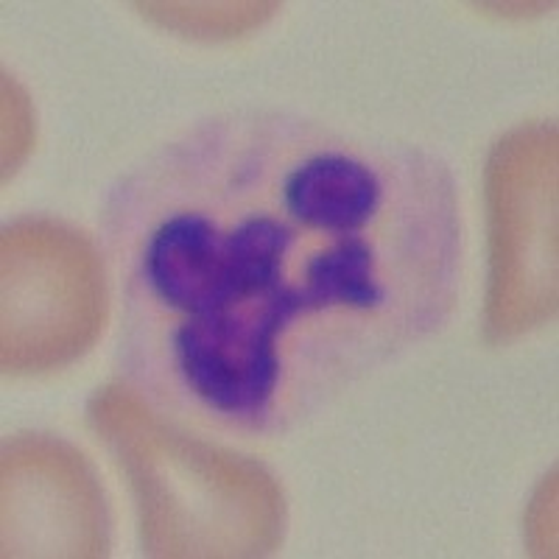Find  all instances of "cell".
Returning a JSON list of instances; mask_svg holds the SVG:
<instances>
[{"label": "cell", "instance_id": "1", "mask_svg": "<svg viewBox=\"0 0 559 559\" xmlns=\"http://www.w3.org/2000/svg\"><path fill=\"white\" fill-rule=\"evenodd\" d=\"M107 233L132 378L229 433L283 431L437 331L462 261L437 157L280 115L163 148Z\"/></svg>", "mask_w": 559, "mask_h": 559}, {"label": "cell", "instance_id": "2", "mask_svg": "<svg viewBox=\"0 0 559 559\" xmlns=\"http://www.w3.org/2000/svg\"><path fill=\"white\" fill-rule=\"evenodd\" d=\"M90 423L127 476L152 557H263L277 551L286 501L254 459L182 431L127 383L98 389Z\"/></svg>", "mask_w": 559, "mask_h": 559}, {"label": "cell", "instance_id": "3", "mask_svg": "<svg viewBox=\"0 0 559 559\" xmlns=\"http://www.w3.org/2000/svg\"><path fill=\"white\" fill-rule=\"evenodd\" d=\"M484 336L507 344L557 313V127L523 123L487 159Z\"/></svg>", "mask_w": 559, "mask_h": 559}, {"label": "cell", "instance_id": "4", "mask_svg": "<svg viewBox=\"0 0 559 559\" xmlns=\"http://www.w3.org/2000/svg\"><path fill=\"white\" fill-rule=\"evenodd\" d=\"M7 376H43L82 358L107 322V277L96 243L57 218L28 216L3 229Z\"/></svg>", "mask_w": 559, "mask_h": 559}, {"label": "cell", "instance_id": "5", "mask_svg": "<svg viewBox=\"0 0 559 559\" xmlns=\"http://www.w3.org/2000/svg\"><path fill=\"white\" fill-rule=\"evenodd\" d=\"M109 515L96 471L57 437L3 448V557H104Z\"/></svg>", "mask_w": 559, "mask_h": 559}, {"label": "cell", "instance_id": "6", "mask_svg": "<svg viewBox=\"0 0 559 559\" xmlns=\"http://www.w3.org/2000/svg\"><path fill=\"white\" fill-rule=\"evenodd\" d=\"M157 26L188 37H238L266 23L277 3H138Z\"/></svg>", "mask_w": 559, "mask_h": 559}, {"label": "cell", "instance_id": "7", "mask_svg": "<svg viewBox=\"0 0 559 559\" xmlns=\"http://www.w3.org/2000/svg\"><path fill=\"white\" fill-rule=\"evenodd\" d=\"M34 115L28 98L12 76L3 79V168L14 174L20 163L32 152Z\"/></svg>", "mask_w": 559, "mask_h": 559}]
</instances>
